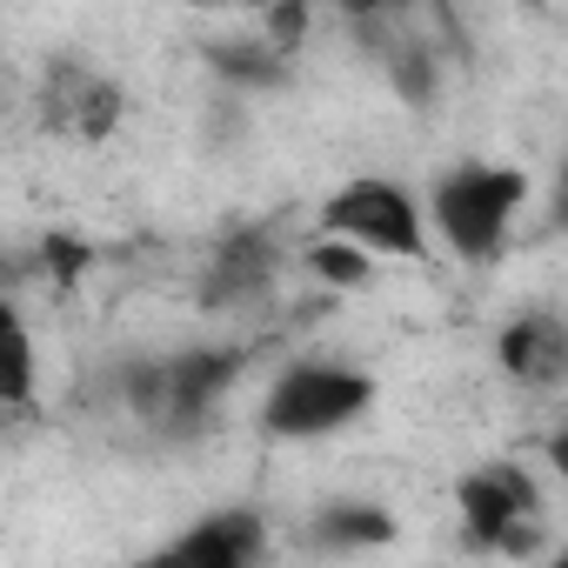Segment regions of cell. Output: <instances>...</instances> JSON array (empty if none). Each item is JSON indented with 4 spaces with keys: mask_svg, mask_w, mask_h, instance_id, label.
<instances>
[{
    "mask_svg": "<svg viewBox=\"0 0 568 568\" xmlns=\"http://www.w3.org/2000/svg\"><path fill=\"white\" fill-rule=\"evenodd\" d=\"M521 207H528V174L508 161H455L428 187L435 247H448L462 267H488L508 247Z\"/></svg>",
    "mask_w": 568,
    "mask_h": 568,
    "instance_id": "6da1fadb",
    "label": "cell"
},
{
    "mask_svg": "<svg viewBox=\"0 0 568 568\" xmlns=\"http://www.w3.org/2000/svg\"><path fill=\"white\" fill-rule=\"evenodd\" d=\"M375 375L355 368V362H335V355H302L288 368H274L254 422L267 442H328V435H348L368 408H375Z\"/></svg>",
    "mask_w": 568,
    "mask_h": 568,
    "instance_id": "7a4b0ae2",
    "label": "cell"
},
{
    "mask_svg": "<svg viewBox=\"0 0 568 568\" xmlns=\"http://www.w3.org/2000/svg\"><path fill=\"white\" fill-rule=\"evenodd\" d=\"M322 234L362 247L368 261H428V201L395 174H355L322 201Z\"/></svg>",
    "mask_w": 568,
    "mask_h": 568,
    "instance_id": "3957f363",
    "label": "cell"
},
{
    "mask_svg": "<svg viewBox=\"0 0 568 568\" xmlns=\"http://www.w3.org/2000/svg\"><path fill=\"white\" fill-rule=\"evenodd\" d=\"M241 375V348H168L128 375V408L154 435H201Z\"/></svg>",
    "mask_w": 568,
    "mask_h": 568,
    "instance_id": "277c9868",
    "label": "cell"
},
{
    "mask_svg": "<svg viewBox=\"0 0 568 568\" xmlns=\"http://www.w3.org/2000/svg\"><path fill=\"white\" fill-rule=\"evenodd\" d=\"M455 508H462V535L468 548H521L541 521V495L535 475L521 462H481L455 481Z\"/></svg>",
    "mask_w": 568,
    "mask_h": 568,
    "instance_id": "5b68a950",
    "label": "cell"
},
{
    "mask_svg": "<svg viewBox=\"0 0 568 568\" xmlns=\"http://www.w3.org/2000/svg\"><path fill=\"white\" fill-rule=\"evenodd\" d=\"M267 561V521L247 501H221L207 515H194L187 528H174L154 555L128 561V568H261Z\"/></svg>",
    "mask_w": 568,
    "mask_h": 568,
    "instance_id": "8992f818",
    "label": "cell"
},
{
    "mask_svg": "<svg viewBox=\"0 0 568 568\" xmlns=\"http://www.w3.org/2000/svg\"><path fill=\"white\" fill-rule=\"evenodd\" d=\"M495 362L508 382L521 388H555L568 382V322L555 308H521L508 315V328L495 335Z\"/></svg>",
    "mask_w": 568,
    "mask_h": 568,
    "instance_id": "52a82bcc",
    "label": "cell"
},
{
    "mask_svg": "<svg viewBox=\"0 0 568 568\" xmlns=\"http://www.w3.org/2000/svg\"><path fill=\"white\" fill-rule=\"evenodd\" d=\"M395 535H402L395 508H382V501H362V495H335V501H322V508L308 515V541H315V548H328V555L388 548Z\"/></svg>",
    "mask_w": 568,
    "mask_h": 568,
    "instance_id": "ba28073f",
    "label": "cell"
},
{
    "mask_svg": "<svg viewBox=\"0 0 568 568\" xmlns=\"http://www.w3.org/2000/svg\"><path fill=\"white\" fill-rule=\"evenodd\" d=\"M267 281H274V241L267 234H227L214 247V261H207L201 295L214 308H241V302H254L267 288Z\"/></svg>",
    "mask_w": 568,
    "mask_h": 568,
    "instance_id": "9c48e42d",
    "label": "cell"
},
{
    "mask_svg": "<svg viewBox=\"0 0 568 568\" xmlns=\"http://www.w3.org/2000/svg\"><path fill=\"white\" fill-rule=\"evenodd\" d=\"M41 388V355H34V335L21 315H0V402H8L14 415L34 402Z\"/></svg>",
    "mask_w": 568,
    "mask_h": 568,
    "instance_id": "30bf717a",
    "label": "cell"
},
{
    "mask_svg": "<svg viewBox=\"0 0 568 568\" xmlns=\"http://www.w3.org/2000/svg\"><path fill=\"white\" fill-rule=\"evenodd\" d=\"M308 267H315L322 281H335V288H362V281L375 274V261H368L362 247H348V241H328V234H322V247L308 254Z\"/></svg>",
    "mask_w": 568,
    "mask_h": 568,
    "instance_id": "8fae6325",
    "label": "cell"
},
{
    "mask_svg": "<svg viewBox=\"0 0 568 568\" xmlns=\"http://www.w3.org/2000/svg\"><path fill=\"white\" fill-rule=\"evenodd\" d=\"M541 462H548V475H555V481H568V415L548 428V442H541Z\"/></svg>",
    "mask_w": 568,
    "mask_h": 568,
    "instance_id": "7c38bea8",
    "label": "cell"
},
{
    "mask_svg": "<svg viewBox=\"0 0 568 568\" xmlns=\"http://www.w3.org/2000/svg\"><path fill=\"white\" fill-rule=\"evenodd\" d=\"M548 221L568 234V161H561V174H555V187H548Z\"/></svg>",
    "mask_w": 568,
    "mask_h": 568,
    "instance_id": "4fadbf2b",
    "label": "cell"
},
{
    "mask_svg": "<svg viewBox=\"0 0 568 568\" xmlns=\"http://www.w3.org/2000/svg\"><path fill=\"white\" fill-rule=\"evenodd\" d=\"M535 568H568V541H561V548H555L548 561H535Z\"/></svg>",
    "mask_w": 568,
    "mask_h": 568,
    "instance_id": "5bb4252c",
    "label": "cell"
}]
</instances>
